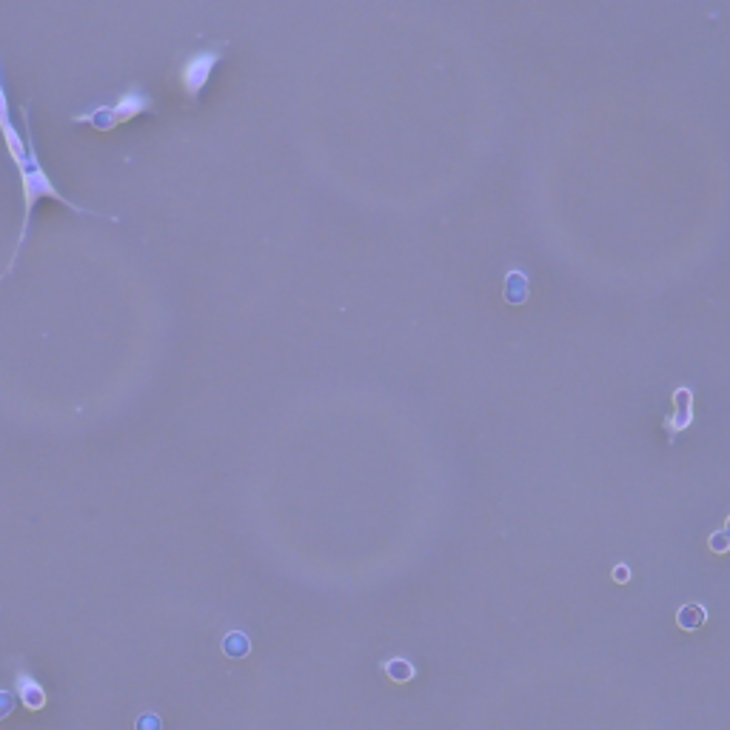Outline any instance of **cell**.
<instances>
[{
	"label": "cell",
	"instance_id": "1",
	"mask_svg": "<svg viewBox=\"0 0 730 730\" xmlns=\"http://www.w3.org/2000/svg\"><path fill=\"white\" fill-rule=\"evenodd\" d=\"M29 109H32V103H20V115H23V137H26V166H23V172L20 174V203H23V217H20V234H18V243H15V251H12V257H9V263H6V269L0 271V280H6L12 271H15V263H18L20 251L26 246V240H29V226H32V212H35V206H38V200L43 197H49V200H58L60 206H66L69 212H77V214H92V217H106L109 223H117L120 217L117 214H100L95 209H89V206H80L75 200H69L66 194L60 192L58 183L49 177V172L43 169V160H40L38 154V140L32 135V120H29Z\"/></svg>",
	"mask_w": 730,
	"mask_h": 730
},
{
	"label": "cell",
	"instance_id": "2",
	"mask_svg": "<svg viewBox=\"0 0 730 730\" xmlns=\"http://www.w3.org/2000/svg\"><path fill=\"white\" fill-rule=\"evenodd\" d=\"M154 109V97L146 92L143 83H129L126 92H120L117 97L109 100H100L92 103L89 109H80L77 115H72V123H89L97 132H112L117 126L135 120V117L146 115Z\"/></svg>",
	"mask_w": 730,
	"mask_h": 730
},
{
	"label": "cell",
	"instance_id": "3",
	"mask_svg": "<svg viewBox=\"0 0 730 730\" xmlns=\"http://www.w3.org/2000/svg\"><path fill=\"white\" fill-rule=\"evenodd\" d=\"M229 52V43L226 40H212L206 46H197L192 52L180 55V69H177V83L183 89V95L189 97L192 103L200 100V95L206 92L209 80H212L217 63L226 58Z\"/></svg>",
	"mask_w": 730,
	"mask_h": 730
},
{
	"label": "cell",
	"instance_id": "4",
	"mask_svg": "<svg viewBox=\"0 0 730 730\" xmlns=\"http://www.w3.org/2000/svg\"><path fill=\"white\" fill-rule=\"evenodd\" d=\"M0 140H3V146H6L9 160L15 163V169L23 172L29 152H26V137L20 135L18 126H15V120H12V112H9V97H6L3 69H0Z\"/></svg>",
	"mask_w": 730,
	"mask_h": 730
},
{
	"label": "cell",
	"instance_id": "5",
	"mask_svg": "<svg viewBox=\"0 0 730 730\" xmlns=\"http://www.w3.org/2000/svg\"><path fill=\"white\" fill-rule=\"evenodd\" d=\"M693 391L688 385H682L676 394H673V414L665 420V431H668V437L676 440L688 425L693 423Z\"/></svg>",
	"mask_w": 730,
	"mask_h": 730
},
{
	"label": "cell",
	"instance_id": "6",
	"mask_svg": "<svg viewBox=\"0 0 730 730\" xmlns=\"http://www.w3.org/2000/svg\"><path fill=\"white\" fill-rule=\"evenodd\" d=\"M528 277L522 274V271H508L505 274V286H502V294H505V303H511V306H522L525 300H528Z\"/></svg>",
	"mask_w": 730,
	"mask_h": 730
},
{
	"label": "cell",
	"instance_id": "7",
	"mask_svg": "<svg viewBox=\"0 0 730 730\" xmlns=\"http://www.w3.org/2000/svg\"><path fill=\"white\" fill-rule=\"evenodd\" d=\"M705 622V608H699V605H685L682 611H679V625L682 628H696V625H702Z\"/></svg>",
	"mask_w": 730,
	"mask_h": 730
},
{
	"label": "cell",
	"instance_id": "8",
	"mask_svg": "<svg viewBox=\"0 0 730 730\" xmlns=\"http://www.w3.org/2000/svg\"><path fill=\"white\" fill-rule=\"evenodd\" d=\"M223 651L231 656H243L249 651V642H246V636L243 634H231L226 636V642H223Z\"/></svg>",
	"mask_w": 730,
	"mask_h": 730
},
{
	"label": "cell",
	"instance_id": "9",
	"mask_svg": "<svg viewBox=\"0 0 730 730\" xmlns=\"http://www.w3.org/2000/svg\"><path fill=\"white\" fill-rule=\"evenodd\" d=\"M728 542H730L728 534H713L711 548L713 551H728Z\"/></svg>",
	"mask_w": 730,
	"mask_h": 730
},
{
	"label": "cell",
	"instance_id": "10",
	"mask_svg": "<svg viewBox=\"0 0 730 730\" xmlns=\"http://www.w3.org/2000/svg\"><path fill=\"white\" fill-rule=\"evenodd\" d=\"M12 713V696L9 693H0V719Z\"/></svg>",
	"mask_w": 730,
	"mask_h": 730
},
{
	"label": "cell",
	"instance_id": "11",
	"mask_svg": "<svg viewBox=\"0 0 730 730\" xmlns=\"http://www.w3.org/2000/svg\"><path fill=\"white\" fill-rule=\"evenodd\" d=\"M625 577H628V568H625V565H619V568H616V579L622 582Z\"/></svg>",
	"mask_w": 730,
	"mask_h": 730
},
{
	"label": "cell",
	"instance_id": "12",
	"mask_svg": "<svg viewBox=\"0 0 730 730\" xmlns=\"http://www.w3.org/2000/svg\"><path fill=\"white\" fill-rule=\"evenodd\" d=\"M725 534H728V537H730V519H728V531H725Z\"/></svg>",
	"mask_w": 730,
	"mask_h": 730
}]
</instances>
